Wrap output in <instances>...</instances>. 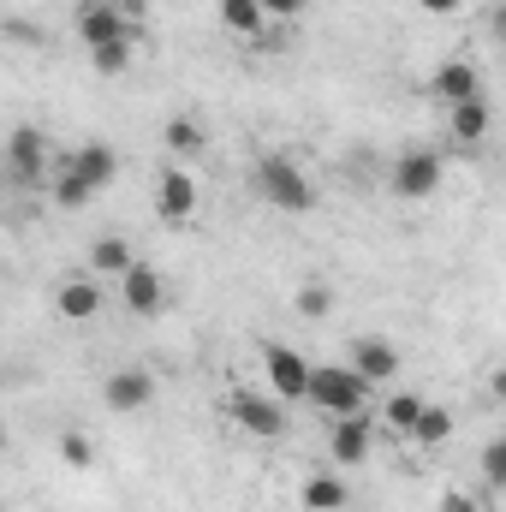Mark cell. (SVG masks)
Listing matches in <instances>:
<instances>
[{
	"mask_svg": "<svg viewBox=\"0 0 506 512\" xmlns=\"http://www.w3.org/2000/svg\"><path fill=\"white\" fill-rule=\"evenodd\" d=\"M256 191H262V203L268 209H280V215H310L316 209V185H310V173L292 161V155H256Z\"/></svg>",
	"mask_w": 506,
	"mask_h": 512,
	"instance_id": "2",
	"label": "cell"
},
{
	"mask_svg": "<svg viewBox=\"0 0 506 512\" xmlns=\"http://www.w3.org/2000/svg\"><path fill=\"white\" fill-rule=\"evenodd\" d=\"M102 6H114V12H126V18H143V12H149V0H102Z\"/></svg>",
	"mask_w": 506,
	"mask_h": 512,
	"instance_id": "32",
	"label": "cell"
},
{
	"mask_svg": "<svg viewBox=\"0 0 506 512\" xmlns=\"http://www.w3.org/2000/svg\"><path fill=\"white\" fill-rule=\"evenodd\" d=\"M447 120H453V143H459V149H477V143L489 137V102H483V96L453 102V108H447Z\"/></svg>",
	"mask_w": 506,
	"mask_h": 512,
	"instance_id": "16",
	"label": "cell"
},
{
	"mask_svg": "<svg viewBox=\"0 0 506 512\" xmlns=\"http://www.w3.org/2000/svg\"><path fill=\"white\" fill-rule=\"evenodd\" d=\"M78 36H84V48L120 42V36H131V18L114 12V6H102V0H78Z\"/></svg>",
	"mask_w": 506,
	"mask_h": 512,
	"instance_id": "11",
	"label": "cell"
},
{
	"mask_svg": "<svg viewBox=\"0 0 506 512\" xmlns=\"http://www.w3.org/2000/svg\"><path fill=\"white\" fill-rule=\"evenodd\" d=\"M429 96H435L441 108L483 96V84H477V66H471V60H441V66H435V78H429Z\"/></svg>",
	"mask_w": 506,
	"mask_h": 512,
	"instance_id": "13",
	"label": "cell"
},
{
	"mask_svg": "<svg viewBox=\"0 0 506 512\" xmlns=\"http://www.w3.org/2000/svg\"><path fill=\"white\" fill-rule=\"evenodd\" d=\"M441 512H483V501H477V495H459V489H453V495H441Z\"/></svg>",
	"mask_w": 506,
	"mask_h": 512,
	"instance_id": "30",
	"label": "cell"
},
{
	"mask_svg": "<svg viewBox=\"0 0 506 512\" xmlns=\"http://www.w3.org/2000/svg\"><path fill=\"white\" fill-rule=\"evenodd\" d=\"M298 501H304V512H346V483L340 477H304Z\"/></svg>",
	"mask_w": 506,
	"mask_h": 512,
	"instance_id": "19",
	"label": "cell"
},
{
	"mask_svg": "<svg viewBox=\"0 0 506 512\" xmlns=\"http://www.w3.org/2000/svg\"><path fill=\"white\" fill-rule=\"evenodd\" d=\"M221 411H227L245 435H256V441H280V435H286V405H280L268 387H227Z\"/></svg>",
	"mask_w": 506,
	"mask_h": 512,
	"instance_id": "3",
	"label": "cell"
},
{
	"mask_svg": "<svg viewBox=\"0 0 506 512\" xmlns=\"http://www.w3.org/2000/svg\"><path fill=\"white\" fill-rule=\"evenodd\" d=\"M149 399H155V376L149 370H114L102 382V405L108 411H143Z\"/></svg>",
	"mask_w": 506,
	"mask_h": 512,
	"instance_id": "14",
	"label": "cell"
},
{
	"mask_svg": "<svg viewBox=\"0 0 506 512\" xmlns=\"http://www.w3.org/2000/svg\"><path fill=\"white\" fill-rule=\"evenodd\" d=\"M131 262H137V256H131V245L120 233H102V239L90 245V268H96V274H114V280H120Z\"/></svg>",
	"mask_w": 506,
	"mask_h": 512,
	"instance_id": "20",
	"label": "cell"
},
{
	"mask_svg": "<svg viewBox=\"0 0 506 512\" xmlns=\"http://www.w3.org/2000/svg\"><path fill=\"white\" fill-rule=\"evenodd\" d=\"M405 441H411V447H447V441H453V411H447V405H423Z\"/></svg>",
	"mask_w": 506,
	"mask_h": 512,
	"instance_id": "17",
	"label": "cell"
},
{
	"mask_svg": "<svg viewBox=\"0 0 506 512\" xmlns=\"http://www.w3.org/2000/svg\"><path fill=\"white\" fill-rule=\"evenodd\" d=\"M221 24H227L233 36H262V30H268V12H262L256 0H221Z\"/></svg>",
	"mask_w": 506,
	"mask_h": 512,
	"instance_id": "22",
	"label": "cell"
},
{
	"mask_svg": "<svg viewBox=\"0 0 506 512\" xmlns=\"http://www.w3.org/2000/svg\"><path fill=\"white\" fill-rule=\"evenodd\" d=\"M423 405H429L423 393H387V399H381V423H387V435H399V441H405Z\"/></svg>",
	"mask_w": 506,
	"mask_h": 512,
	"instance_id": "18",
	"label": "cell"
},
{
	"mask_svg": "<svg viewBox=\"0 0 506 512\" xmlns=\"http://www.w3.org/2000/svg\"><path fill=\"white\" fill-rule=\"evenodd\" d=\"M90 60H96V72H102V78H120V72H131V60H137V42H131V36L102 42V48H90Z\"/></svg>",
	"mask_w": 506,
	"mask_h": 512,
	"instance_id": "24",
	"label": "cell"
},
{
	"mask_svg": "<svg viewBox=\"0 0 506 512\" xmlns=\"http://www.w3.org/2000/svg\"><path fill=\"white\" fill-rule=\"evenodd\" d=\"M262 376H268V393L280 405L304 399V382H310V358L298 346H262Z\"/></svg>",
	"mask_w": 506,
	"mask_h": 512,
	"instance_id": "6",
	"label": "cell"
},
{
	"mask_svg": "<svg viewBox=\"0 0 506 512\" xmlns=\"http://www.w3.org/2000/svg\"><path fill=\"white\" fill-rule=\"evenodd\" d=\"M304 399H310L316 411H328V417H358V411H370L376 387L364 382L352 364H310Z\"/></svg>",
	"mask_w": 506,
	"mask_h": 512,
	"instance_id": "1",
	"label": "cell"
},
{
	"mask_svg": "<svg viewBox=\"0 0 506 512\" xmlns=\"http://www.w3.org/2000/svg\"><path fill=\"white\" fill-rule=\"evenodd\" d=\"M102 304H108V298H102V286H96V280H78V274H72V280H60V292H54V310H60L66 322H96V316H102Z\"/></svg>",
	"mask_w": 506,
	"mask_h": 512,
	"instance_id": "15",
	"label": "cell"
},
{
	"mask_svg": "<svg viewBox=\"0 0 506 512\" xmlns=\"http://www.w3.org/2000/svg\"><path fill=\"white\" fill-rule=\"evenodd\" d=\"M0 36L18 42V48H42V42H48V36H42L36 24H24V18H0Z\"/></svg>",
	"mask_w": 506,
	"mask_h": 512,
	"instance_id": "28",
	"label": "cell"
},
{
	"mask_svg": "<svg viewBox=\"0 0 506 512\" xmlns=\"http://www.w3.org/2000/svg\"><path fill=\"white\" fill-rule=\"evenodd\" d=\"M0 274H6V268H0Z\"/></svg>",
	"mask_w": 506,
	"mask_h": 512,
	"instance_id": "33",
	"label": "cell"
},
{
	"mask_svg": "<svg viewBox=\"0 0 506 512\" xmlns=\"http://www.w3.org/2000/svg\"><path fill=\"white\" fill-rule=\"evenodd\" d=\"M328 453L334 465H364L376 453V423L358 411V417H334V435H328Z\"/></svg>",
	"mask_w": 506,
	"mask_h": 512,
	"instance_id": "9",
	"label": "cell"
},
{
	"mask_svg": "<svg viewBox=\"0 0 506 512\" xmlns=\"http://www.w3.org/2000/svg\"><path fill=\"white\" fill-rule=\"evenodd\" d=\"M120 304H126L131 316H161V310H167V280H161V268L131 262L126 274H120Z\"/></svg>",
	"mask_w": 506,
	"mask_h": 512,
	"instance_id": "7",
	"label": "cell"
},
{
	"mask_svg": "<svg viewBox=\"0 0 506 512\" xmlns=\"http://www.w3.org/2000/svg\"><path fill=\"white\" fill-rule=\"evenodd\" d=\"M417 6H423V12H429V18H453V12H459V6H465V0H417Z\"/></svg>",
	"mask_w": 506,
	"mask_h": 512,
	"instance_id": "31",
	"label": "cell"
},
{
	"mask_svg": "<svg viewBox=\"0 0 506 512\" xmlns=\"http://www.w3.org/2000/svg\"><path fill=\"white\" fill-rule=\"evenodd\" d=\"M256 6H262L268 18H298V12H304L310 0H256Z\"/></svg>",
	"mask_w": 506,
	"mask_h": 512,
	"instance_id": "29",
	"label": "cell"
},
{
	"mask_svg": "<svg viewBox=\"0 0 506 512\" xmlns=\"http://www.w3.org/2000/svg\"><path fill=\"white\" fill-rule=\"evenodd\" d=\"M54 447H60V465H72V471H90V465H96V441H90L84 429H60Z\"/></svg>",
	"mask_w": 506,
	"mask_h": 512,
	"instance_id": "25",
	"label": "cell"
},
{
	"mask_svg": "<svg viewBox=\"0 0 506 512\" xmlns=\"http://www.w3.org/2000/svg\"><path fill=\"white\" fill-rule=\"evenodd\" d=\"M60 167H72L90 191H108V185L120 179V155H114V143H78Z\"/></svg>",
	"mask_w": 506,
	"mask_h": 512,
	"instance_id": "10",
	"label": "cell"
},
{
	"mask_svg": "<svg viewBox=\"0 0 506 512\" xmlns=\"http://www.w3.org/2000/svg\"><path fill=\"white\" fill-rule=\"evenodd\" d=\"M161 143H167V149H173V161H179V155H197L209 137H203V126H197V114H173V120L161 126Z\"/></svg>",
	"mask_w": 506,
	"mask_h": 512,
	"instance_id": "21",
	"label": "cell"
},
{
	"mask_svg": "<svg viewBox=\"0 0 506 512\" xmlns=\"http://www.w3.org/2000/svg\"><path fill=\"white\" fill-rule=\"evenodd\" d=\"M0 161H6V173H12L18 185H36V179L54 167V143H48V131H36V126H12Z\"/></svg>",
	"mask_w": 506,
	"mask_h": 512,
	"instance_id": "5",
	"label": "cell"
},
{
	"mask_svg": "<svg viewBox=\"0 0 506 512\" xmlns=\"http://www.w3.org/2000/svg\"><path fill=\"white\" fill-rule=\"evenodd\" d=\"M352 370L364 376L370 387L393 382L399 376V352H393V340H381V334H364V340H352Z\"/></svg>",
	"mask_w": 506,
	"mask_h": 512,
	"instance_id": "12",
	"label": "cell"
},
{
	"mask_svg": "<svg viewBox=\"0 0 506 512\" xmlns=\"http://www.w3.org/2000/svg\"><path fill=\"white\" fill-rule=\"evenodd\" d=\"M292 310H298L304 322H322V316L334 310V286H328V280H304L298 298H292Z\"/></svg>",
	"mask_w": 506,
	"mask_h": 512,
	"instance_id": "23",
	"label": "cell"
},
{
	"mask_svg": "<svg viewBox=\"0 0 506 512\" xmlns=\"http://www.w3.org/2000/svg\"><path fill=\"white\" fill-rule=\"evenodd\" d=\"M393 191L405 197V203H423V197H435L441 191V179H447V161H441V149H405L399 161H393Z\"/></svg>",
	"mask_w": 506,
	"mask_h": 512,
	"instance_id": "4",
	"label": "cell"
},
{
	"mask_svg": "<svg viewBox=\"0 0 506 512\" xmlns=\"http://www.w3.org/2000/svg\"><path fill=\"white\" fill-rule=\"evenodd\" d=\"M90 197H96V191H90L72 167H60V179H54V209H84Z\"/></svg>",
	"mask_w": 506,
	"mask_h": 512,
	"instance_id": "26",
	"label": "cell"
},
{
	"mask_svg": "<svg viewBox=\"0 0 506 512\" xmlns=\"http://www.w3.org/2000/svg\"><path fill=\"white\" fill-rule=\"evenodd\" d=\"M155 215L161 221H191L197 215V179L185 173V167H161V179H155Z\"/></svg>",
	"mask_w": 506,
	"mask_h": 512,
	"instance_id": "8",
	"label": "cell"
},
{
	"mask_svg": "<svg viewBox=\"0 0 506 512\" xmlns=\"http://www.w3.org/2000/svg\"><path fill=\"white\" fill-rule=\"evenodd\" d=\"M483 483L489 489H506V441H489L483 447Z\"/></svg>",
	"mask_w": 506,
	"mask_h": 512,
	"instance_id": "27",
	"label": "cell"
}]
</instances>
